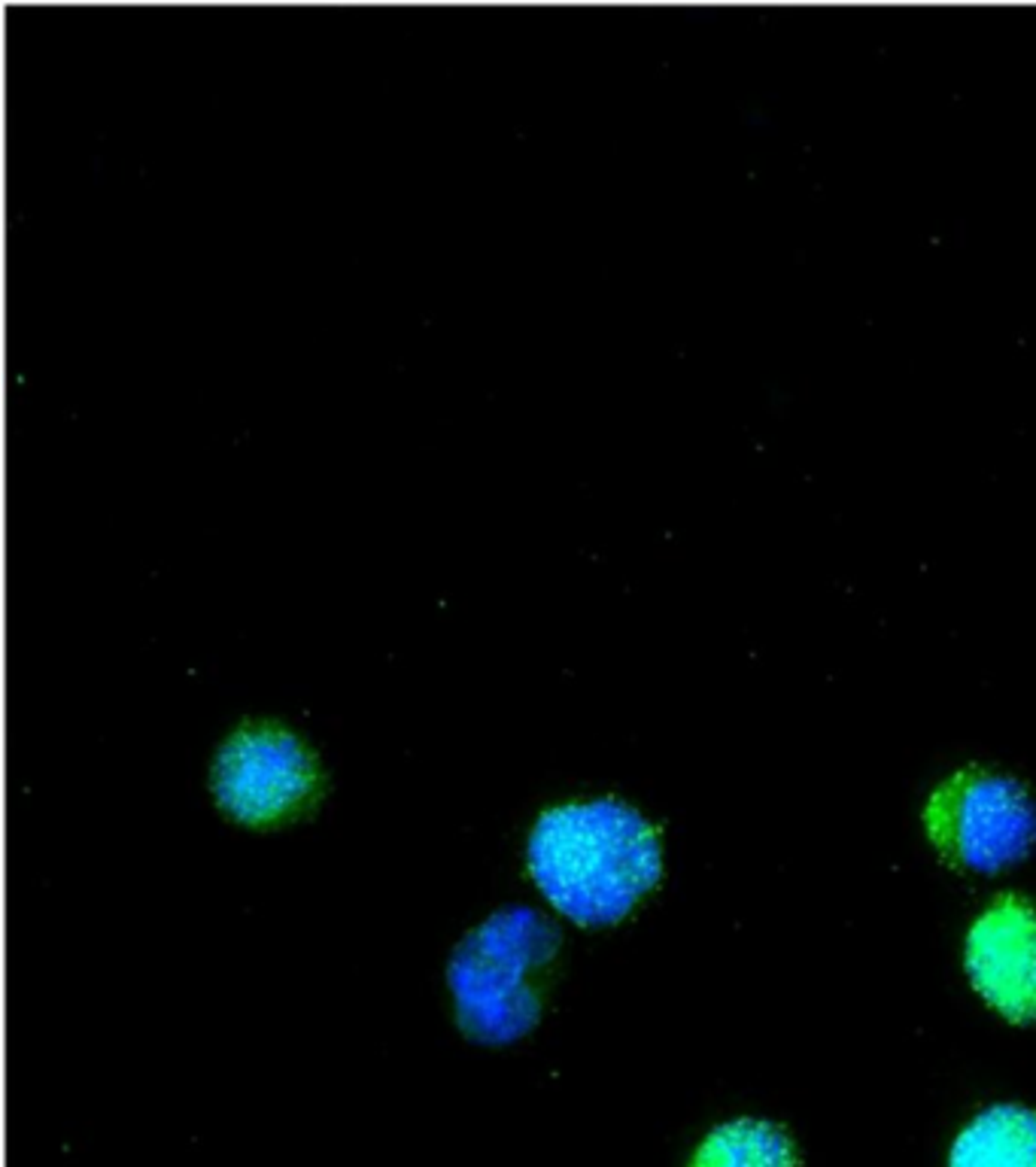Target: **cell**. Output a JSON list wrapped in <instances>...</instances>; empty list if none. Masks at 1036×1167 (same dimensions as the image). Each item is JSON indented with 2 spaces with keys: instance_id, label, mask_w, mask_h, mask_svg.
<instances>
[{
  "instance_id": "6da1fadb",
  "label": "cell",
  "mask_w": 1036,
  "mask_h": 1167,
  "mask_svg": "<svg viewBox=\"0 0 1036 1167\" xmlns=\"http://www.w3.org/2000/svg\"><path fill=\"white\" fill-rule=\"evenodd\" d=\"M529 870L541 894L572 921L614 924L657 885L659 842L623 803H568L535 824Z\"/></svg>"
},
{
  "instance_id": "7a4b0ae2",
  "label": "cell",
  "mask_w": 1036,
  "mask_h": 1167,
  "mask_svg": "<svg viewBox=\"0 0 1036 1167\" xmlns=\"http://www.w3.org/2000/svg\"><path fill=\"white\" fill-rule=\"evenodd\" d=\"M559 952V930L529 906L490 915L459 943L450 988L459 1028L478 1043H511L541 1015L535 976Z\"/></svg>"
},
{
  "instance_id": "3957f363",
  "label": "cell",
  "mask_w": 1036,
  "mask_h": 1167,
  "mask_svg": "<svg viewBox=\"0 0 1036 1167\" xmlns=\"http://www.w3.org/2000/svg\"><path fill=\"white\" fill-rule=\"evenodd\" d=\"M933 845L951 864L1000 870L1036 842V808L1018 781L964 770L936 788L924 812Z\"/></svg>"
},
{
  "instance_id": "277c9868",
  "label": "cell",
  "mask_w": 1036,
  "mask_h": 1167,
  "mask_svg": "<svg viewBox=\"0 0 1036 1167\" xmlns=\"http://www.w3.org/2000/svg\"><path fill=\"white\" fill-rule=\"evenodd\" d=\"M213 794L238 821H286L316 794V763L289 730L258 724L240 727L219 748Z\"/></svg>"
},
{
  "instance_id": "5b68a950",
  "label": "cell",
  "mask_w": 1036,
  "mask_h": 1167,
  "mask_svg": "<svg viewBox=\"0 0 1036 1167\" xmlns=\"http://www.w3.org/2000/svg\"><path fill=\"white\" fill-rule=\"evenodd\" d=\"M966 970L1006 1019L1036 1022V906L1000 897L969 930Z\"/></svg>"
},
{
  "instance_id": "8992f818",
  "label": "cell",
  "mask_w": 1036,
  "mask_h": 1167,
  "mask_svg": "<svg viewBox=\"0 0 1036 1167\" xmlns=\"http://www.w3.org/2000/svg\"><path fill=\"white\" fill-rule=\"evenodd\" d=\"M948 1167H1036V1113L997 1104L957 1134Z\"/></svg>"
},
{
  "instance_id": "52a82bcc",
  "label": "cell",
  "mask_w": 1036,
  "mask_h": 1167,
  "mask_svg": "<svg viewBox=\"0 0 1036 1167\" xmlns=\"http://www.w3.org/2000/svg\"><path fill=\"white\" fill-rule=\"evenodd\" d=\"M687 1167H799V1153L781 1125L730 1119L702 1140Z\"/></svg>"
}]
</instances>
